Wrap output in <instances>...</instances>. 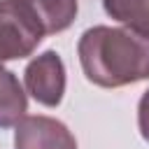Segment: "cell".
<instances>
[{
    "mask_svg": "<svg viewBox=\"0 0 149 149\" xmlns=\"http://www.w3.org/2000/svg\"><path fill=\"white\" fill-rule=\"evenodd\" d=\"M44 28L23 0H0V63L35 54Z\"/></svg>",
    "mask_w": 149,
    "mask_h": 149,
    "instance_id": "2",
    "label": "cell"
},
{
    "mask_svg": "<svg viewBox=\"0 0 149 149\" xmlns=\"http://www.w3.org/2000/svg\"><path fill=\"white\" fill-rule=\"evenodd\" d=\"M14 128V149H77L70 128L54 116H23Z\"/></svg>",
    "mask_w": 149,
    "mask_h": 149,
    "instance_id": "4",
    "label": "cell"
},
{
    "mask_svg": "<svg viewBox=\"0 0 149 149\" xmlns=\"http://www.w3.org/2000/svg\"><path fill=\"white\" fill-rule=\"evenodd\" d=\"M28 112V95L19 77L0 63V130L14 128Z\"/></svg>",
    "mask_w": 149,
    "mask_h": 149,
    "instance_id": "5",
    "label": "cell"
},
{
    "mask_svg": "<svg viewBox=\"0 0 149 149\" xmlns=\"http://www.w3.org/2000/svg\"><path fill=\"white\" fill-rule=\"evenodd\" d=\"M109 19L149 35V0H102Z\"/></svg>",
    "mask_w": 149,
    "mask_h": 149,
    "instance_id": "7",
    "label": "cell"
},
{
    "mask_svg": "<svg viewBox=\"0 0 149 149\" xmlns=\"http://www.w3.org/2000/svg\"><path fill=\"white\" fill-rule=\"evenodd\" d=\"M137 126H140V135L149 142V88L142 93L137 105Z\"/></svg>",
    "mask_w": 149,
    "mask_h": 149,
    "instance_id": "8",
    "label": "cell"
},
{
    "mask_svg": "<svg viewBox=\"0 0 149 149\" xmlns=\"http://www.w3.org/2000/svg\"><path fill=\"white\" fill-rule=\"evenodd\" d=\"M86 79L102 88H121L149 79V35L133 28L93 26L77 44Z\"/></svg>",
    "mask_w": 149,
    "mask_h": 149,
    "instance_id": "1",
    "label": "cell"
},
{
    "mask_svg": "<svg viewBox=\"0 0 149 149\" xmlns=\"http://www.w3.org/2000/svg\"><path fill=\"white\" fill-rule=\"evenodd\" d=\"M23 2L33 9L47 35L68 30L77 19V9H79L77 0H23Z\"/></svg>",
    "mask_w": 149,
    "mask_h": 149,
    "instance_id": "6",
    "label": "cell"
},
{
    "mask_svg": "<svg viewBox=\"0 0 149 149\" xmlns=\"http://www.w3.org/2000/svg\"><path fill=\"white\" fill-rule=\"evenodd\" d=\"M65 63L63 58L49 49L37 54L23 70L26 93L44 107H58L65 93Z\"/></svg>",
    "mask_w": 149,
    "mask_h": 149,
    "instance_id": "3",
    "label": "cell"
}]
</instances>
